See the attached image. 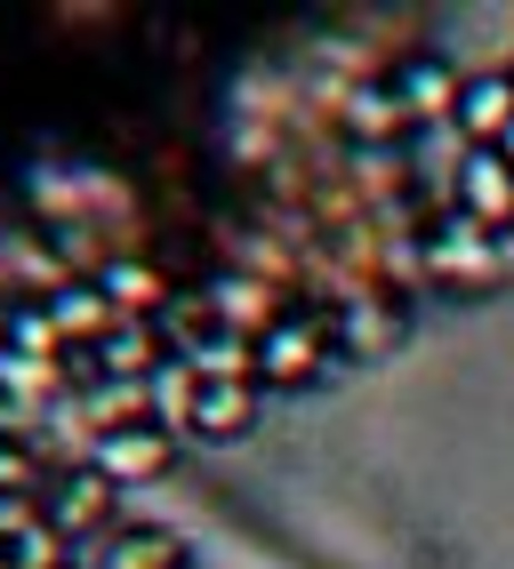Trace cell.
<instances>
[{
	"label": "cell",
	"mask_w": 514,
	"mask_h": 569,
	"mask_svg": "<svg viewBox=\"0 0 514 569\" xmlns=\"http://www.w3.org/2000/svg\"><path fill=\"white\" fill-rule=\"evenodd\" d=\"M169 458H177V449H169L161 426H121V433H105V441H97V458H89V466L121 489V481H161Z\"/></svg>",
	"instance_id": "1"
},
{
	"label": "cell",
	"mask_w": 514,
	"mask_h": 569,
	"mask_svg": "<svg viewBox=\"0 0 514 569\" xmlns=\"http://www.w3.org/2000/svg\"><path fill=\"white\" fill-rule=\"evenodd\" d=\"M105 506H113V481H105V473L89 466V473H72V481L57 489L49 529H57V538H81V529H97V521H105Z\"/></svg>",
	"instance_id": "6"
},
{
	"label": "cell",
	"mask_w": 514,
	"mask_h": 569,
	"mask_svg": "<svg viewBox=\"0 0 514 569\" xmlns=\"http://www.w3.org/2000/svg\"><path fill=\"white\" fill-rule=\"evenodd\" d=\"M411 97H418V104H434V97H451V81H434V72H411Z\"/></svg>",
	"instance_id": "10"
},
{
	"label": "cell",
	"mask_w": 514,
	"mask_h": 569,
	"mask_svg": "<svg viewBox=\"0 0 514 569\" xmlns=\"http://www.w3.org/2000/svg\"><path fill=\"white\" fill-rule=\"evenodd\" d=\"M498 153H506V161H514V129H506V144H498Z\"/></svg>",
	"instance_id": "11"
},
{
	"label": "cell",
	"mask_w": 514,
	"mask_h": 569,
	"mask_svg": "<svg viewBox=\"0 0 514 569\" xmlns=\"http://www.w3.org/2000/svg\"><path fill=\"white\" fill-rule=\"evenodd\" d=\"M314 369H322L314 321H274L266 337H257V377H266V386H306Z\"/></svg>",
	"instance_id": "3"
},
{
	"label": "cell",
	"mask_w": 514,
	"mask_h": 569,
	"mask_svg": "<svg viewBox=\"0 0 514 569\" xmlns=\"http://www.w3.org/2000/svg\"><path fill=\"white\" fill-rule=\"evenodd\" d=\"M354 129H362V137H370V129L394 137V129H402V97H354Z\"/></svg>",
	"instance_id": "9"
},
{
	"label": "cell",
	"mask_w": 514,
	"mask_h": 569,
	"mask_svg": "<svg viewBox=\"0 0 514 569\" xmlns=\"http://www.w3.org/2000/svg\"><path fill=\"white\" fill-rule=\"evenodd\" d=\"M186 417H194V433H241L249 426V377H201Z\"/></svg>",
	"instance_id": "7"
},
{
	"label": "cell",
	"mask_w": 514,
	"mask_h": 569,
	"mask_svg": "<svg viewBox=\"0 0 514 569\" xmlns=\"http://www.w3.org/2000/svg\"><path fill=\"white\" fill-rule=\"evenodd\" d=\"M434 264H443V273H466V281H483V273H491V257H483V224L451 233L443 249H434Z\"/></svg>",
	"instance_id": "8"
},
{
	"label": "cell",
	"mask_w": 514,
	"mask_h": 569,
	"mask_svg": "<svg viewBox=\"0 0 514 569\" xmlns=\"http://www.w3.org/2000/svg\"><path fill=\"white\" fill-rule=\"evenodd\" d=\"M89 569H97V561H89Z\"/></svg>",
	"instance_id": "12"
},
{
	"label": "cell",
	"mask_w": 514,
	"mask_h": 569,
	"mask_svg": "<svg viewBox=\"0 0 514 569\" xmlns=\"http://www.w3.org/2000/svg\"><path fill=\"white\" fill-rule=\"evenodd\" d=\"M97 569H186V538L177 529H154V521H121L105 538Z\"/></svg>",
	"instance_id": "4"
},
{
	"label": "cell",
	"mask_w": 514,
	"mask_h": 569,
	"mask_svg": "<svg viewBox=\"0 0 514 569\" xmlns=\"http://www.w3.org/2000/svg\"><path fill=\"white\" fill-rule=\"evenodd\" d=\"M458 209H466V224H506L514 217V161L498 144H474V161L458 169Z\"/></svg>",
	"instance_id": "2"
},
{
	"label": "cell",
	"mask_w": 514,
	"mask_h": 569,
	"mask_svg": "<svg viewBox=\"0 0 514 569\" xmlns=\"http://www.w3.org/2000/svg\"><path fill=\"white\" fill-rule=\"evenodd\" d=\"M458 121L474 144H506L514 129V72H474V81L458 89Z\"/></svg>",
	"instance_id": "5"
}]
</instances>
